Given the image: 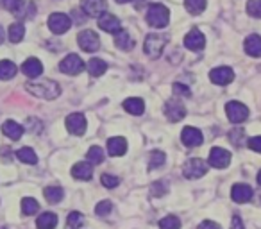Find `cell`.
Masks as SVG:
<instances>
[{
    "label": "cell",
    "instance_id": "obj_1",
    "mask_svg": "<svg viewBox=\"0 0 261 229\" xmlns=\"http://www.w3.org/2000/svg\"><path fill=\"white\" fill-rule=\"evenodd\" d=\"M27 91L33 93L34 97L40 98H47V100H52V98H58L59 93H61V88H59L58 83L54 81H34V83H27Z\"/></svg>",
    "mask_w": 261,
    "mask_h": 229
},
{
    "label": "cell",
    "instance_id": "obj_2",
    "mask_svg": "<svg viewBox=\"0 0 261 229\" xmlns=\"http://www.w3.org/2000/svg\"><path fill=\"white\" fill-rule=\"evenodd\" d=\"M168 20H170V11H168L167 6L152 4L147 9V23H149L150 27H156V29L167 27Z\"/></svg>",
    "mask_w": 261,
    "mask_h": 229
},
{
    "label": "cell",
    "instance_id": "obj_3",
    "mask_svg": "<svg viewBox=\"0 0 261 229\" xmlns=\"http://www.w3.org/2000/svg\"><path fill=\"white\" fill-rule=\"evenodd\" d=\"M0 4L18 18H27V16H33L36 13V8L31 2H25V0H0Z\"/></svg>",
    "mask_w": 261,
    "mask_h": 229
},
{
    "label": "cell",
    "instance_id": "obj_4",
    "mask_svg": "<svg viewBox=\"0 0 261 229\" xmlns=\"http://www.w3.org/2000/svg\"><path fill=\"white\" fill-rule=\"evenodd\" d=\"M167 45V36H161V34H149L145 38V45H143V50L149 58L156 59L163 54V48Z\"/></svg>",
    "mask_w": 261,
    "mask_h": 229
},
{
    "label": "cell",
    "instance_id": "obj_5",
    "mask_svg": "<svg viewBox=\"0 0 261 229\" xmlns=\"http://www.w3.org/2000/svg\"><path fill=\"white\" fill-rule=\"evenodd\" d=\"M207 172L206 161L200 160V158H192L185 163L182 167V174H185L186 179H199L202 177L204 174Z\"/></svg>",
    "mask_w": 261,
    "mask_h": 229
},
{
    "label": "cell",
    "instance_id": "obj_6",
    "mask_svg": "<svg viewBox=\"0 0 261 229\" xmlns=\"http://www.w3.org/2000/svg\"><path fill=\"white\" fill-rule=\"evenodd\" d=\"M225 113H227V118L232 122V124H242V122H245L247 118H249V109H247V106H243L242 102H229L227 106H225Z\"/></svg>",
    "mask_w": 261,
    "mask_h": 229
},
{
    "label": "cell",
    "instance_id": "obj_7",
    "mask_svg": "<svg viewBox=\"0 0 261 229\" xmlns=\"http://www.w3.org/2000/svg\"><path fill=\"white\" fill-rule=\"evenodd\" d=\"M65 125H66V129H68V133H72V135H75V136H83L84 133H86L88 122L83 113H72V115L66 117Z\"/></svg>",
    "mask_w": 261,
    "mask_h": 229
},
{
    "label": "cell",
    "instance_id": "obj_8",
    "mask_svg": "<svg viewBox=\"0 0 261 229\" xmlns=\"http://www.w3.org/2000/svg\"><path fill=\"white\" fill-rule=\"evenodd\" d=\"M72 26V20L68 15H63V13H52L48 16V29L54 34H65L66 31Z\"/></svg>",
    "mask_w": 261,
    "mask_h": 229
},
{
    "label": "cell",
    "instance_id": "obj_9",
    "mask_svg": "<svg viewBox=\"0 0 261 229\" xmlns=\"http://www.w3.org/2000/svg\"><path fill=\"white\" fill-rule=\"evenodd\" d=\"M59 68H61V72L68 73V75H77V73H81L84 70V63L77 54H70L59 63Z\"/></svg>",
    "mask_w": 261,
    "mask_h": 229
},
{
    "label": "cell",
    "instance_id": "obj_10",
    "mask_svg": "<svg viewBox=\"0 0 261 229\" xmlns=\"http://www.w3.org/2000/svg\"><path fill=\"white\" fill-rule=\"evenodd\" d=\"M77 43L83 48L84 52H95L100 47V40L93 31H83V33L77 36Z\"/></svg>",
    "mask_w": 261,
    "mask_h": 229
},
{
    "label": "cell",
    "instance_id": "obj_11",
    "mask_svg": "<svg viewBox=\"0 0 261 229\" xmlns=\"http://www.w3.org/2000/svg\"><path fill=\"white\" fill-rule=\"evenodd\" d=\"M231 163V152L222 147H213L210 152V165L215 168H225Z\"/></svg>",
    "mask_w": 261,
    "mask_h": 229
},
{
    "label": "cell",
    "instance_id": "obj_12",
    "mask_svg": "<svg viewBox=\"0 0 261 229\" xmlns=\"http://www.w3.org/2000/svg\"><path fill=\"white\" fill-rule=\"evenodd\" d=\"M165 115H167V118L170 122H179L185 118L186 115V108L182 106V102L179 100H167V104H165Z\"/></svg>",
    "mask_w": 261,
    "mask_h": 229
},
{
    "label": "cell",
    "instance_id": "obj_13",
    "mask_svg": "<svg viewBox=\"0 0 261 229\" xmlns=\"http://www.w3.org/2000/svg\"><path fill=\"white\" fill-rule=\"evenodd\" d=\"M210 79H211V83L225 86V84L232 83V79H234V72H232L229 66H218V68H213L210 72Z\"/></svg>",
    "mask_w": 261,
    "mask_h": 229
},
{
    "label": "cell",
    "instance_id": "obj_14",
    "mask_svg": "<svg viewBox=\"0 0 261 229\" xmlns=\"http://www.w3.org/2000/svg\"><path fill=\"white\" fill-rule=\"evenodd\" d=\"M185 47L190 48V50L199 52L206 47V38H204V34L199 29H192L185 36Z\"/></svg>",
    "mask_w": 261,
    "mask_h": 229
},
{
    "label": "cell",
    "instance_id": "obj_15",
    "mask_svg": "<svg viewBox=\"0 0 261 229\" xmlns=\"http://www.w3.org/2000/svg\"><path fill=\"white\" fill-rule=\"evenodd\" d=\"M98 27L109 34H116L120 29H122L120 20L116 18L115 15H108V13H102V15L98 16Z\"/></svg>",
    "mask_w": 261,
    "mask_h": 229
},
{
    "label": "cell",
    "instance_id": "obj_16",
    "mask_svg": "<svg viewBox=\"0 0 261 229\" xmlns=\"http://www.w3.org/2000/svg\"><path fill=\"white\" fill-rule=\"evenodd\" d=\"M252 188H250L249 185H243V183H238V185L232 186L231 190V197L234 202L238 204H243V202H249L250 199H252Z\"/></svg>",
    "mask_w": 261,
    "mask_h": 229
},
{
    "label": "cell",
    "instance_id": "obj_17",
    "mask_svg": "<svg viewBox=\"0 0 261 229\" xmlns=\"http://www.w3.org/2000/svg\"><path fill=\"white\" fill-rule=\"evenodd\" d=\"M108 9L106 0H83V11L88 16H100Z\"/></svg>",
    "mask_w": 261,
    "mask_h": 229
},
{
    "label": "cell",
    "instance_id": "obj_18",
    "mask_svg": "<svg viewBox=\"0 0 261 229\" xmlns=\"http://www.w3.org/2000/svg\"><path fill=\"white\" fill-rule=\"evenodd\" d=\"M181 140L186 147H199L202 143V133L195 128H185L182 129V135H181Z\"/></svg>",
    "mask_w": 261,
    "mask_h": 229
},
{
    "label": "cell",
    "instance_id": "obj_19",
    "mask_svg": "<svg viewBox=\"0 0 261 229\" xmlns=\"http://www.w3.org/2000/svg\"><path fill=\"white\" fill-rule=\"evenodd\" d=\"M22 72L25 73L27 77H31V79H36V77H40V75H41V72H43V65H41L40 59L29 58L27 61H23Z\"/></svg>",
    "mask_w": 261,
    "mask_h": 229
},
{
    "label": "cell",
    "instance_id": "obj_20",
    "mask_svg": "<svg viewBox=\"0 0 261 229\" xmlns=\"http://www.w3.org/2000/svg\"><path fill=\"white\" fill-rule=\"evenodd\" d=\"M127 150V142L122 136H115V138L108 140V154L109 156H122Z\"/></svg>",
    "mask_w": 261,
    "mask_h": 229
},
{
    "label": "cell",
    "instance_id": "obj_21",
    "mask_svg": "<svg viewBox=\"0 0 261 229\" xmlns=\"http://www.w3.org/2000/svg\"><path fill=\"white\" fill-rule=\"evenodd\" d=\"M72 175L79 181H90L93 177V168L90 163H77L72 168Z\"/></svg>",
    "mask_w": 261,
    "mask_h": 229
},
{
    "label": "cell",
    "instance_id": "obj_22",
    "mask_svg": "<svg viewBox=\"0 0 261 229\" xmlns=\"http://www.w3.org/2000/svg\"><path fill=\"white\" fill-rule=\"evenodd\" d=\"M243 48H245L247 54L252 56V58H259V56H261V36H257V34H252V36H249L245 40V45H243Z\"/></svg>",
    "mask_w": 261,
    "mask_h": 229
},
{
    "label": "cell",
    "instance_id": "obj_23",
    "mask_svg": "<svg viewBox=\"0 0 261 229\" xmlns=\"http://www.w3.org/2000/svg\"><path fill=\"white\" fill-rule=\"evenodd\" d=\"M123 109H125L127 113H130V115L140 117V115L145 111V104H143L142 98L130 97V98H127V100H123Z\"/></svg>",
    "mask_w": 261,
    "mask_h": 229
},
{
    "label": "cell",
    "instance_id": "obj_24",
    "mask_svg": "<svg viewBox=\"0 0 261 229\" xmlns=\"http://www.w3.org/2000/svg\"><path fill=\"white\" fill-rule=\"evenodd\" d=\"M36 225L38 229H54L58 225V215L52 213V211H45L38 217Z\"/></svg>",
    "mask_w": 261,
    "mask_h": 229
},
{
    "label": "cell",
    "instance_id": "obj_25",
    "mask_svg": "<svg viewBox=\"0 0 261 229\" xmlns=\"http://www.w3.org/2000/svg\"><path fill=\"white\" fill-rule=\"evenodd\" d=\"M2 133L11 140H20L23 135V128L20 124H16V122L8 120V122H4V125H2Z\"/></svg>",
    "mask_w": 261,
    "mask_h": 229
},
{
    "label": "cell",
    "instance_id": "obj_26",
    "mask_svg": "<svg viewBox=\"0 0 261 229\" xmlns=\"http://www.w3.org/2000/svg\"><path fill=\"white\" fill-rule=\"evenodd\" d=\"M115 43L120 50H130V48L135 47V40H133L130 34L125 33L123 29H120L118 33L115 34Z\"/></svg>",
    "mask_w": 261,
    "mask_h": 229
},
{
    "label": "cell",
    "instance_id": "obj_27",
    "mask_svg": "<svg viewBox=\"0 0 261 229\" xmlns=\"http://www.w3.org/2000/svg\"><path fill=\"white\" fill-rule=\"evenodd\" d=\"M16 75V65L13 61H8V59H2L0 61V79L8 81L13 79Z\"/></svg>",
    "mask_w": 261,
    "mask_h": 229
},
{
    "label": "cell",
    "instance_id": "obj_28",
    "mask_svg": "<svg viewBox=\"0 0 261 229\" xmlns=\"http://www.w3.org/2000/svg\"><path fill=\"white\" fill-rule=\"evenodd\" d=\"M88 70H90V73L93 77H100L102 73L108 70V65H106L104 59L100 58H91L90 63H88Z\"/></svg>",
    "mask_w": 261,
    "mask_h": 229
},
{
    "label": "cell",
    "instance_id": "obj_29",
    "mask_svg": "<svg viewBox=\"0 0 261 229\" xmlns=\"http://www.w3.org/2000/svg\"><path fill=\"white\" fill-rule=\"evenodd\" d=\"M43 195H45V199H47L50 204H58L59 200L63 199L65 192H63L61 186H47V188L43 190Z\"/></svg>",
    "mask_w": 261,
    "mask_h": 229
},
{
    "label": "cell",
    "instance_id": "obj_30",
    "mask_svg": "<svg viewBox=\"0 0 261 229\" xmlns=\"http://www.w3.org/2000/svg\"><path fill=\"white\" fill-rule=\"evenodd\" d=\"M23 36H25V27L22 23L16 22L9 26V40H11V43H20L23 40Z\"/></svg>",
    "mask_w": 261,
    "mask_h": 229
},
{
    "label": "cell",
    "instance_id": "obj_31",
    "mask_svg": "<svg viewBox=\"0 0 261 229\" xmlns=\"http://www.w3.org/2000/svg\"><path fill=\"white\" fill-rule=\"evenodd\" d=\"M16 158H18L22 163H27V165H34L38 163V156L36 152H34L31 147H23V149H20L18 152H16Z\"/></svg>",
    "mask_w": 261,
    "mask_h": 229
},
{
    "label": "cell",
    "instance_id": "obj_32",
    "mask_svg": "<svg viewBox=\"0 0 261 229\" xmlns=\"http://www.w3.org/2000/svg\"><path fill=\"white\" fill-rule=\"evenodd\" d=\"M186 11L192 15H200L206 9V0H185Z\"/></svg>",
    "mask_w": 261,
    "mask_h": 229
},
{
    "label": "cell",
    "instance_id": "obj_33",
    "mask_svg": "<svg viewBox=\"0 0 261 229\" xmlns=\"http://www.w3.org/2000/svg\"><path fill=\"white\" fill-rule=\"evenodd\" d=\"M38 210H40V204H38L36 199L25 197V199L22 200V213L23 215H34V213H38Z\"/></svg>",
    "mask_w": 261,
    "mask_h": 229
},
{
    "label": "cell",
    "instance_id": "obj_34",
    "mask_svg": "<svg viewBox=\"0 0 261 229\" xmlns=\"http://www.w3.org/2000/svg\"><path fill=\"white\" fill-rule=\"evenodd\" d=\"M165 165V154L161 150H152L149 154V170H154V168H160Z\"/></svg>",
    "mask_w": 261,
    "mask_h": 229
},
{
    "label": "cell",
    "instance_id": "obj_35",
    "mask_svg": "<svg viewBox=\"0 0 261 229\" xmlns=\"http://www.w3.org/2000/svg\"><path fill=\"white\" fill-rule=\"evenodd\" d=\"M84 224V217L79 211H72L66 218V229H81V225Z\"/></svg>",
    "mask_w": 261,
    "mask_h": 229
},
{
    "label": "cell",
    "instance_id": "obj_36",
    "mask_svg": "<svg viewBox=\"0 0 261 229\" xmlns=\"http://www.w3.org/2000/svg\"><path fill=\"white\" fill-rule=\"evenodd\" d=\"M88 161L91 165H98L104 161V150L100 149L98 145H93L90 150H88Z\"/></svg>",
    "mask_w": 261,
    "mask_h": 229
},
{
    "label": "cell",
    "instance_id": "obj_37",
    "mask_svg": "<svg viewBox=\"0 0 261 229\" xmlns=\"http://www.w3.org/2000/svg\"><path fill=\"white\" fill-rule=\"evenodd\" d=\"M181 227V220L174 215H168V217L161 218L160 222V229H179Z\"/></svg>",
    "mask_w": 261,
    "mask_h": 229
},
{
    "label": "cell",
    "instance_id": "obj_38",
    "mask_svg": "<svg viewBox=\"0 0 261 229\" xmlns=\"http://www.w3.org/2000/svg\"><path fill=\"white\" fill-rule=\"evenodd\" d=\"M247 13L254 18H261V0H249L247 2Z\"/></svg>",
    "mask_w": 261,
    "mask_h": 229
},
{
    "label": "cell",
    "instance_id": "obj_39",
    "mask_svg": "<svg viewBox=\"0 0 261 229\" xmlns=\"http://www.w3.org/2000/svg\"><path fill=\"white\" fill-rule=\"evenodd\" d=\"M111 200H100V202L95 206V213L98 215V217H104V215H109L111 213Z\"/></svg>",
    "mask_w": 261,
    "mask_h": 229
},
{
    "label": "cell",
    "instance_id": "obj_40",
    "mask_svg": "<svg viewBox=\"0 0 261 229\" xmlns=\"http://www.w3.org/2000/svg\"><path fill=\"white\" fill-rule=\"evenodd\" d=\"M100 181H102V185H104L106 188H116V186H118V183H120V179L116 177V175H111V174H102Z\"/></svg>",
    "mask_w": 261,
    "mask_h": 229
},
{
    "label": "cell",
    "instance_id": "obj_41",
    "mask_svg": "<svg viewBox=\"0 0 261 229\" xmlns=\"http://www.w3.org/2000/svg\"><path fill=\"white\" fill-rule=\"evenodd\" d=\"M165 192H167V188H165L163 181H158V183H154V185L150 186V193H152L154 197H161Z\"/></svg>",
    "mask_w": 261,
    "mask_h": 229
},
{
    "label": "cell",
    "instance_id": "obj_42",
    "mask_svg": "<svg viewBox=\"0 0 261 229\" xmlns=\"http://www.w3.org/2000/svg\"><path fill=\"white\" fill-rule=\"evenodd\" d=\"M247 147L252 149L254 152H261V136H254V138L247 140Z\"/></svg>",
    "mask_w": 261,
    "mask_h": 229
},
{
    "label": "cell",
    "instance_id": "obj_43",
    "mask_svg": "<svg viewBox=\"0 0 261 229\" xmlns=\"http://www.w3.org/2000/svg\"><path fill=\"white\" fill-rule=\"evenodd\" d=\"M174 93H175V95H185V97H190V95H192V91H190L188 88L185 86V84L175 83V84H174Z\"/></svg>",
    "mask_w": 261,
    "mask_h": 229
},
{
    "label": "cell",
    "instance_id": "obj_44",
    "mask_svg": "<svg viewBox=\"0 0 261 229\" xmlns=\"http://www.w3.org/2000/svg\"><path fill=\"white\" fill-rule=\"evenodd\" d=\"M199 229H222V227L217 224V222H213V220H206V222H202V224L199 225Z\"/></svg>",
    "mask_w": 261,
    "mask_h": 229
},
{
    "label": "cell",
    "instance_id": "obj_45",
    "mask_svg": "<svg viewBox=\"0 0 261 229\" xmlns=\"http://www.w3.org/2000/svg\"><path fill=\"white\" fill-rule=\"evenodd\" d=\"M231 229H245V225H243L242 218L236 215V217H232V224H231Z\"/></svg>",
    "mask_w": 261,
    "mask_h": 229
},
{
    "label": "cell",
    "instance_id": "obj_46",
    "mask_svg": "<svg viewBox=\"0 0 261 229\" xmlns=\"http://www.w3.org/2000/svg\"><path fill=\"white\" fill-rule=\"evenodd\" d=\"M2 41H4V29L0 27V43H2Z\"/></svg>",
    "mask_w": 261,
    "mask_h": 229
},
{
    "label": "cell",
    "instance_id": "obj_47",
    "mask_svg": "<svg viewBox=\"0 0 261 229\" xmlns=\"http://www.w3.org/2000/svg\"><path fill=\"white\" fill-rule=\"evenodd\" d=\"M257 183H259V186H261V170H259V174H257Z\"/></svg>",
    "mask_w": 261,
    "mask_h": 229
},
{
    "label": "cell",
    "instance_id": "obj_48",
    "mask_svg": "<svg viewBox=\"0 0 261 229\" xmlns=\"http://www.w3.org/2000/svg\"><path fill=\"white\" fill-rule=\"evenodd\" d=\"M118 4H125V2H129V0H116Z\"/></svg>",
    "mask_w": 261,
    "mask_h": 229
}]
</instances>
